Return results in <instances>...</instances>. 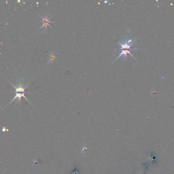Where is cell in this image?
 Returning <instances> with one entry per match:
<instances>
[{"label": "cell", "mask_w": 174, "mask_h": 174, "mask_svg": "<svg viewBox=\"0 0 174 174\" xmlns=\"http://www.w3.org/2000/svg\"><path fill=\"white\" fill-rule=\"evenodd\" d=\"M12 86H13L15 88H16V92H14V93L16 94V96L14 97V98H13L12 99V100L10 103L12 101H13L14 100H15L16 98H18L19 99V101L20 102H21V98L23 96L24 98H25L27 100V101H29L28 100L27 98H26V97L25 96V94L26 93H27V92H25V89L26 87H27V86H26L25 88H23L22 87V85L21 84H20V86H19V87L18 88H16L15 86H14L13 85H12Z\"/></svg>", "instance_id": "obj_1"}, {"label": "cell", "mask_w": 174, "mask_h": 174, "mask_svg": "<svg viewBox=\"0 0 174 174\" xmlns=\"http://www.w3.org/2000/svg\"><path fill=\"white\" fill-rule=\"evenodd\" d=\"M134 42V41H132V39L127 38L124 40L123 43H121L119 42V45L121 46V48L119 49V50L132 51L138 50L136 49H133L132 48Z\"/></svg>", "instance_id": "obj_2"}, {"label": "cell", "mask_w": 174, "mask_h": 174, "mask_svg": "<svg viewBox=\"0 0 174 174\" xmlns=\"http://www.w3.org/2000/svg\"><path fill=\"white\" fill-rule=\"evenodd\" d=\"M40 18L42 20V23H43V25L41 26V27H40V29H41L43 27H45V28L47 29L48 26H49V27H51V26L50 25V24L53 23V22L51 21L50 18H49L47 16H46L45 18H42L41 16H40Z\"/></svg>", "instance_id": "obj_3"}, {"label": "cell", "mask_w": 174, "mask_h": 174, "mask_svg": "<svg viewBox=\"0 0 174 174\" xmlns=\"http://www.w3.org/2000/svg\"><path fill=\"white\" fill-rule=\"evenodd\" d=\"M50 60H49V61L48 62V63H49V62H51V61H53V60H55V58H56L55 55H54V54L53 53L51 54H50Z\"/></svg>", "instance_id": "obj_4"}]
</instances>
